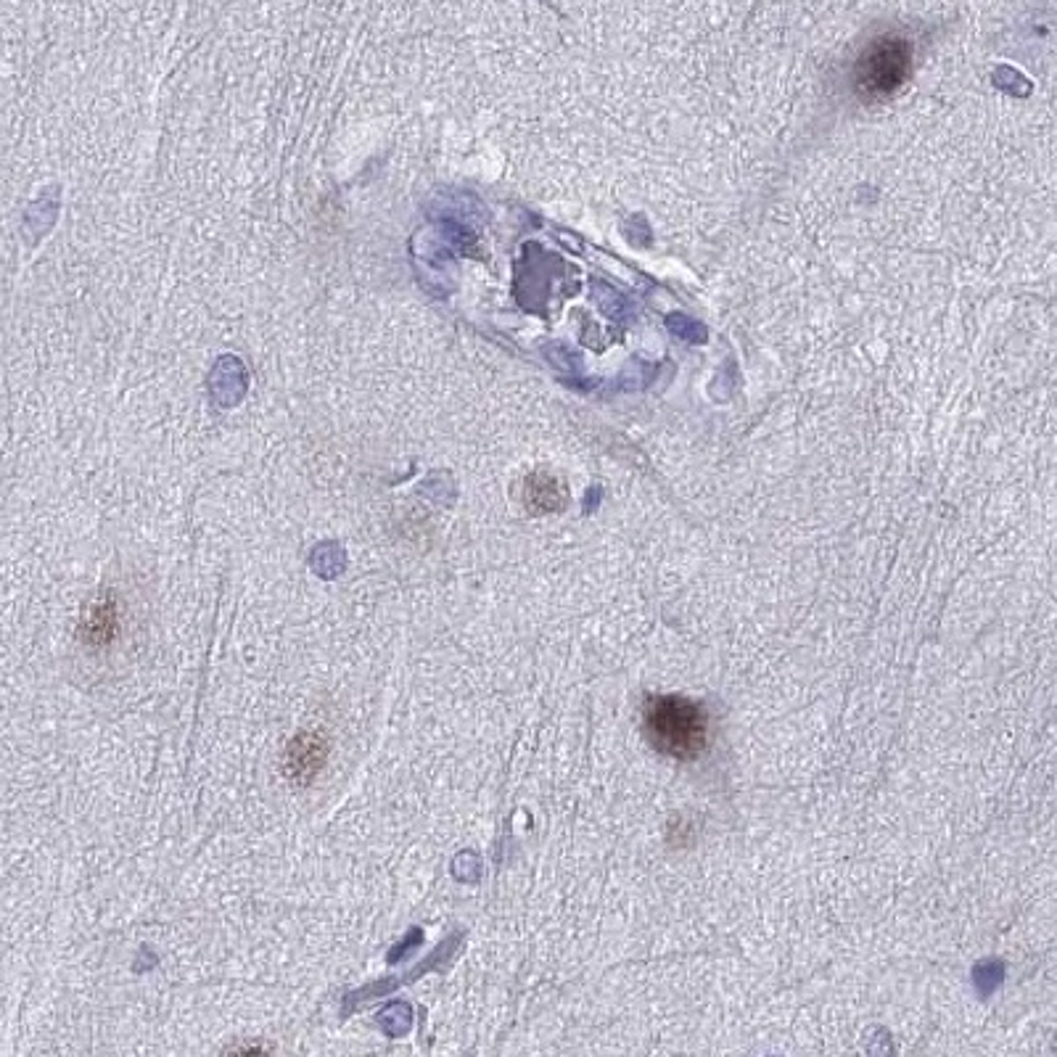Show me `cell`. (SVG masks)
I'll return each instance as SVG.
<instances>
[{
    "label": "cell",
    "mask_w": 1057,
    "mask_h": 1057,
    "mask_svg": "<svg viewBox=\"0 0 1057 1057\" xmlns=\"http://www.w3.org/2000/svg\"><path fill=\"white\" fill-rule=\"evenodd\" d=\"M563 500H566V495H563L561 484L553 476L534 474L532 479H526V505L532 511H558Z\"/></svg>",
    "instance_id": "cell-5"
},
{
    "label": "cell",
    "mask_w": 1057,
    "mask_h": 1057,
    "mask_svg": "<svg viewBox=\"0 0 1057 1057\" xmlns=\"http://www.w3.org/2000/svg\"><path fill=\"white\" fill-rule=\"evenodd\" d=\"M122 632V603L111 590L98 592L90 600L77 624L80 643L90 651H106Z\"/></svg>",
    "instance_id": "cell-4"
},
{
    "label": "cell",
    "mask_w": 1057,
    "mask_h": 1057,
    "mask_svg": "<svg viewBox=\"0 0 1057 1057\" xmlns=\"http://www.w3.org/2000/svg\"><path fill=\"white\" fill-rule=\"evenodd\" d=\"M331 756V740L323 730H299L286 743L283 751V772L296 785L315 783V777L326 769Z\"/></svg>",
    "instance_id": "cell-3"
},
{
    "label": "cell",
    "mask_w": 1057,
    "mask_h": 1057,
    "mask_svg": "<svg viewBox=\"0 0 1057 1057\" xmlns=\"http://www.w3.org/2000/svg\"><path fill=\"white\" fill-rule=\"evenodd\" d=\"M645 735L672 759H695L709 743V717L682 695H658L645 703Z\"/></svg>",
    "instance_id": "cell-1"
},
{
    "label": "cell",
    "mask_w": 1057,
    "mask_h": 1057,
    "mask_svg": "<svg viewBox=\"0 0 1057 1057\" xmlns=\"http://www.w3.org/2000/svg\"><path fill=\"white\" fill-rule=\"evenodd\" d=\"M912 69V45L899 35H883L867 45L854 67L859 96L888 98L902 88Z\"/></svg>",
    "instance_id": "cell-2"
}]
</instances>
